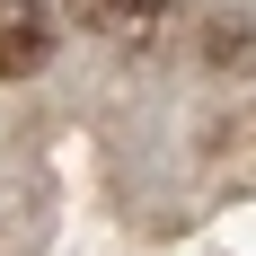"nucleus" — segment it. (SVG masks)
Returning <instances> with one entry per match:
<instances>
[{
	"instance_id": "1",
	"label": "nucleus",
	"mask_w": 256,
	"mask_h": 256,
	"mask_svg": "<svg viewBox=\"0 0 256 256\" xmlns=\"http://www.w3.org/2000/svg\"><path fill=\"white\" fill-rule=\"evenodd\" d=\"M44 53H53V18H44V0H0V80L44 71Z\"/></svg>"
},
{
	"instance_id": "2",
	"label": "nucleus",
	"mask_w": 256,
	"mask_h": 256,
	"mask_svg": "<svg viewBox=\"0 0 256 256\" xmlns=\"http://www.w3.org/2000/svg\"><path fill=\"white\" fill-rule=\"evenodd\" d=\"M80 26H98V36H124V44H142L159 26V0H62Z\"/></svg>"
}]
</instances>
